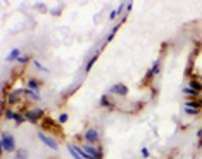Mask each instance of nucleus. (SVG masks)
<instances>
[{
	"label": "nucleus",
	"instance_id": "nucleus-3",
	"mask_svg": "<svg viewBox=\"0 0 202 159\" xmlns=\"http://www.w3.org/2000/svg\"><path fill=\"white\" fill-rule=\"evenodd\" d=\"M23 114H24V118H26L28 123L38 125V123L43 119V116H45V111H43V109H26Z\"/></svg>",
	"mask_w": 202,
	"mask_h": 159
},
{
	"label": "nucleus",
	"instance_id": "nucleus-13",
	"mask_svg": "<svg viewBox=\"0 0 202 159\" xmlns=\"http://www.w3.org/2000/svg\"><path fill=\"white\" fill-rule=\"evenodd\" d=\"M183 107H194V109H202V99H187L183 102Z\"/></svg>",
	"mask_w": 202,
	"mask_h": 159
},
{
	"label": "nucleus",
	"instance_id": "nucleus-6",
	"mask_svg": "<svg viewBox=\"0 0 202 159\" xmlns=\"http://www.w3.org/2000/svg\"><path fill=\"white\" fill-rule=\"evenodd\" d=\"M159 73H161V59H156V61H154V64L149 68V71L145 73V76H144V81H149V80L156 78Z\"/></svg>",
	"mask_w": 202,
	"mask_h": 159
},
{
	"label": "nucleus",
	"instance_id": "nucleus-1",
	"mask_svg": "<svg viewBox=\"0 0 202 159\" xmlns=\"http://www.w3.org/2000/svg\"><path fill=\"white\" fill-rule=\"evenodd\" d=\"M0 145H2V151L5 154H14L18 151V145H16V137L9 132H2V137H0Z\"/></svg>",
	"mask_w": 202,
	"mask_h": 159
},
{
	"label": "nucleus",
	"instance_id": "nucleus-21",
	"mask_svg": "<svg viewBox=\"0 0 202 159\" xmlns=\"http://www.w3.org/2000/svg\"><path fill=\"white\" fill-rule=\"evenodd\" d=\"M68 119H69V114H68V113H61L57 121H59V125H64V123H68Z\"/></svg>",
	"mask_w": 202,
	"mask_h": 159
},
{
	"label": "nucleus",
	"instance_id": "nucleus-9",
	"mask_svg": "<svg viewBox=\"0 0 202 159\" xmlns=\"http://www.w3.org/2000/svg\"><path fill=\"white\" fill-rule=\"evenodd\" d=\"M23 97L26 100H30V102H42V95L38 94V92H33V90H30V88H23Z\"/></svg>",
	"mask_w": 202,
	"mask_h": 159
},
{
	"label": "nucleus",
	"instance_id": "nucleus-8",
	"mask_svg": "<svg viewBox=\"0 0 202 159\" xmlns=\"http://www.w3.org/2000/svg\"><path fill=\"white\" fill-rule=\"evenodd\" d=\"M21 95H23V88H14L9 95H5V104L9 106H14L21 102Z\"/></svg>",
	"mask_w": 202,
	"mask_h": 159
},
{
	"label": "nucleus",
	"instance_id": "nucleus-22",
	"mask_svg": "<svg viewBox=\"0 0 202 159\" xmlns=\"http://www.w3.org/2000/svg\"><path fill=\"white\" fill-rule=\"evenodd\" d=\"M30 61H33V57L26 54V56H21V57H19V59H18V62H19V64H28Z\"/></svg>",
	"mask_w": 202,
	"mask_h": 159
},
{
	"label": "nucleus",
	"instance_id": "nucleus-25",
	"mask_svg": "<svg viewBox=\"0 0 202 159\" xmlns=\"http://www.w3.org/2000/svg\"><path fill=\"white\" fill-rule=\"evenodd\" d=\"M131 7H133V2H126V11H131Z\"/></svg>",
	"mask_w": 202,
	"mask_h": 159
},
{
	"label": "nucleus",
	"instance_id": "nucleus-20",
	"mask_svg": "<svg viewBox=\"0 0 202 159\" xmlns=\"http://www.w3.org/2000/svg\"><path fill=\"white\" fill-rule=\"evenodd\" d=\"M31 62L35 64V68H37V69H40V71H43V73H49V68H45V66H43V64H42V62H40V61H38V59H33V61H31Z\"/></svg>",
	"mask_w": 202,
	"mask_h": 159
},
{
	"label": "nucleus",
	"instance_id": "nucleus-2",
	"mask_svg": "<svg viewBox=\"0 0 202 159\" xmlns=\"http://www.w3.org/2000/svg\"><path fill=\"white\" fill-rule=\"evenodd\" d=\"M4 116H5V119L14 121L18 126H21V125L26 121V118H24V114H23V113H18V111H14V109H9V107H7V104H4Z\"/></svg>",
	"mask_w": 202,
	"mask_h": 159
},
{
	"label": "nucleus",
	"instance_id": "nucleus-10",
	"mask_svg": "<svg viewBox=\"0 0 202 159\" xmlns=\"http://www.w3.org/2000/svg\"><path fill=\"white\" fill-rule=\"evenodd\" d=\"M43 81H40L38 78H26V88L33 90V92H38L40 94V88H42Z\"/></svg>",
	"mask_w": 202,
	"mask_h": 159
},
{
	"label": "nucleus",
	"instance_id": "nucleus-7",
	"mask_svg": "<svg viewBox=\"0 0 202 159\" xmlns=\"http://www.w3.org/2000/svg\"><path fill=\"white\" fill-rule=\"evenodd\" d=\"M128 87L125 85V83H116V85H112L109 88V92L107 94H112V95H119V97H126L128 95Z\"/></svg>",
	"mask_w": 202,
	"mask_h": 159
},
{
	"label": "nucleus",
	"instance_id": "nucleus-12",
	"mask_svg": "<svg viewBox=\"0 0 202 159\" xmlns=\"http://www.w3.org/2000/svg\"><path fill=\"white\" fill-rule=\"evenodd\" d=\"M182 92H183V95L187 97V99H201V94H199V92H195L194 88H190L188 85L182 88Z\"/></svg>",
	"mask_w": 202,
	"mask_h": 159
},
{
	"label": "nucleus",
	"instance_id": "nucleus-11",
	"mask_svg": "<svg viewBox=\"0 0 202 159\" xmlns=\"http://www.w3.org/2000/svg\"><path fill=\"white\" fill-rule=\"evenodd\" d=\"M100 106H102V107H107L109 111H114V109H116V106H114V100L109 97V94H104V95L100 97Z\"/></svg>",
	"mask_w": 202,
	"mask_h": 159
},
{
	"label": "nucleus",
	"instance_id": "nucleus-5",
	"mask_svg": "<svg viewBox=\"0 0 202 159\" xmlns=\"http://www.w3.org/2000/svg\"><path fill=\"white\" fill-rule=\"evenodd\" d=\"M83 140L85 144H90V145H99L100 142V133L97 128H88L85 133H83Z\"/></svg>",
	"mask_w": 202,
	"mask_h": 159
},
{
	"label": "nucleus",
	"instance_id": "nucleus-18",
	"mask_svg": "<svg viewBox=\"0 0 202 159\" xmlns=\"http://www.w3.org/2000/svg\"><path fill=\"white\" fill-rule=\"evenodd\" d=\"M12 159H28V151H26V149H18V151L14 152Z\"/></svg>",
	"mask_w": 202,
	"mask_h": 159
},
{
	"label": "nucleus",
	"instance_id": "nucleus-4",
	"mask_svg": "<svg viewBox=\"0 0 202 159\" xmlns=\"http://www.w3.org/2000/svg\"><path fill=\"white\" fill-rule=\"evenodd\" d=\"M37 137L40 139V142H43L49 149H52V151H59V144H57V140L54 137H50V135H47L45 132H42V130H38L37 132Z\"/></svg>",
	"mask_w": 202,
	"mask_h": 159
},
{
	"label": "nucleus",
	"instance_id": "nucleus-26",
	"mask_svg": "<svg viewBox=\"0 0 202 159\" xmlns=\"http://www.w3.org/2000/svg\"><path fill=\"white\" fill-rule=\"evenodd\" d=\"M201 81H202V78H201Z\"/></svg>",
	"mask_w": 202,
	"mask_h": 159
},
{
	"label": "nucleus",
	"instance_id": "nucleus-17",
	"mask_svg": "<svg viewBox=\"0 0 202 159\" xmlns=\"http://www.w3.org/2000/svg\"><path fill=\"white\" fill-rule=\"evenodd\" d=\"M99 54H100V52H95V54H93L92 57L88 59V62H87V66H85V73H90V71H92L93 64H95V62H97V59H99Z\"/></svg>",
	"mask_w": 202,
	"mask_h": 159
},
{
	"label": "nucleus",
	"instance_id": "nucleus-23",
	"mask_svg": "<svg viewBox=\"0 0 202 159\" xmlns=\"http://www.w3.org/2000/svg\"><path fill=\"white\" fill-rule=\"evenodd\" d=\"M118 16H119V12H118V9H112V11H111V12H109V21H114V19H116V18H118Z\"/></svg>",
	"mask_w": 202,
	"mask_h": 159
},
{
	"label": "nucleus",
	"instance_id": "nucleus-16",
	"mask_svg": "<svg viewBox=\"0 0 202 159\" xmlns=\"http://www.w3.org/2000/svg\"><path fill=\"white\" fill-rule=\"evenodd\" d=\"M188 87H190V88H194V90H195V92H199V94L202 92V81H201V80H197V78H190Z\"/></svg>",
	"mask_w": 202,
	"mask_h": 159
},
{
	"label": "nucleus",
	"instance_id": "nucleus-19",
	"mask_svg": "<svg viewBox=\"0 0 202 159\" xmlns=\"http://www.w3.org/2000/svg\"><path fill=\"white\" fill-rule=\"evenodd\" d=\"M183 111L188 116H199L201 114V109H194V107H183Z\"/></svg>",
	"mask_w": 202,
	"mask_h": 159
},
{
	"label": "nucleus",
	"instance_id": "nucleus-14",
	"mask_svg": "<svg viewBox=\"0 0 202 159\" xmlns=\"http://www.w3.org/2000/svg\"><path fill=\"white\" fill-rule=\"evenodd\" d=\"M21 56H23V54H21V50H19L18 47H14V49L11 50V54L7 56V61H9V62H18V59L21 57Z\"/></svg>",
	"mask_w": 202,
	"mask_h": 159
},
{
	"label": "nucleus",
	"instance_id": "nucleus-24",
	"mask_svg": "<svg viewBox=\"0 0 202 159\" xmlns=\"http://www.w3.org/2000/svg\"><path fill=\"white\" fill-rule=\"evenodd\" d=\"M140 154H142V158H144V159H147L149 156H150V152H149V149H147V147H142Z\"/></svg>",
	"mask_w": 202,
	"mask_h": 159
},
{
	"label": "nucleus",
	"instance_id": "nucleus-15",
	"mask_svg": "<svg viewBox=\"0 0 202 159\" xmlns=\"http://www.w3.org/2000/svg\"><path fill=\"white\" fill-rule=\"evenodd\" d=\"M121 24H123V23H118V24L111 30L109 33H107V37H106V40H104V43H106V45H107L109 42H112V38H114V37H116V33H118V30L121 28Z\"/></svg>",
	"mask_w": 202,
	"mask_h": 159
}]
</instances>
